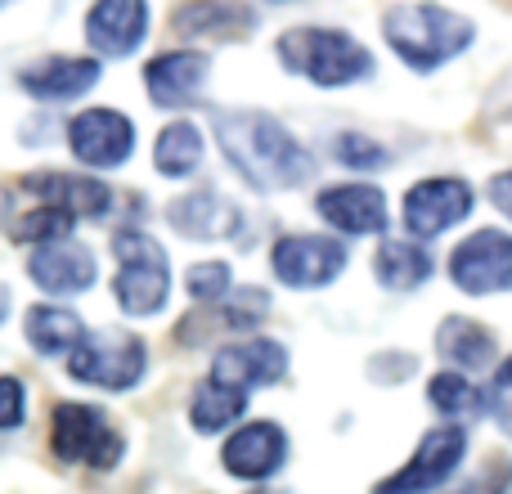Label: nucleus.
Returning a JSON list of instances; mask_svg holds the SVG:
<instances>
[{
	"instance_id": "nucleus-18",
	"label": "nucleus",
	"mask_w": 512,
	"mask_h": 494,
	"mask_svg": "<svg viewBox=\"0 0 512 494\" xmlns=\"http://www.w3.org/2000/svg\"><path fill=\"white\" fill-rule=\"evenodd\" d=\"M104 77V63L99 59H81V54H45V59L27 63L18 72V86L32 99H45V104H63V99H81L99 86Z\"/></svg>"
},
{
	"instance_id": "nucleus-11",
	"label": "nucleus",
	"mask_w": 512,
	"mask_h": 494,
	"mask_svg": "<svg viewBox=\"0 0 512 494\" xmlns=\"http://www.w3.org/2000/svg\"><path fill=\"white\" fill-rule=\"evenodd\" d=\"M450 279L468 297L512 292V234L477 230L450 252Z\"/></svg>"
},
{
	"instance_id": "nucleus-15",
	"label": "nucleus",
	"mask_w": 512,
	"mask_h": 494,
	"mask_svg": "<svg viewBox=\"0 0 512 494\" xmlns=\"http://www.w3.org/2000/svg\"><path fill=\"white\" fill-rule=\"evenodd\" d=\"M27 274H32V283L41 292H50V297H81V292L95 288L99 261H95V252L77 239L45 243V247H32Z\"/></svg>"
},
{
	"instance_id": "nucleus-27",
	"label": "nucleus",
	"mask_w": 512,
	"mask_h": 494,
	"mask_svg": "<svg viewBox=\"0 0 512 494\" xmlns=\"http://www.w3.org/2000/svg\"><path fill=\"white\" fill-rule=\"evenodd\" d=\"M427 405H432L436 414H445V418H477V414H486L490 409V400L481 396V387L468 378V373L445 369V373H436V378L427 382Z\"/></svg>"
},
{
	"instance_id": "nucleus-20",
	"label": "nucleus",
	"mask_w": 512,
	"mask_h": 494,
	"mask_svg": "<svg viewBox=\"0 0 512 494\" xmlns=\"http://www.w3.org/2000/svg\"><path fill=\"white\" fill-rule=\"evenodd\" d=\"M212 59L203 50H167L144 63V90L158 108H180L207 86Z\"/></svg>"
},
{
	"instance_id": "nucleus-17",
	"label": "nucleus",
	"mask_w": 512,
	"mask_h": 494,
	"mask_svg": "<svg viewBox=\"0 0 512 494\" xmlns=\"http://www.w3.org/2000/svg\"><path fill=\"white\" fill-rule=\"evenodd\" d=\"M167 221L180 239L194 243H225L243 234V212L239 203L221 194V189H194V194H180L167 207Z\"/></svg>"
},
{
	"instance_id": "nucleus-8",
	"label": "nucleus",
	"mask_w": 512,
	"mask_h": 494,
	"mask_svg": "<svg viewBox=\"0 0 512 494\" xmlns=\"http://www.w3.org/2000/svg\"><path fill=\"white\" fill-rule=\"evenodd\" d=\"M472 203H477V194H472L468 180H459V176H432V180H418V185L405 194L400 221H405L409 239L427 243V239H441V234H450L454 225L468 221Z\"/></svg>"
},
{
	"instance_id": "nucleus-19",
	"label": "nucleus",
	"mask_w": 512,
	"mask_h": 494,
	"mask_svg": "<svg viewBox=\"0 0 512 494\" xmlns=\"http://www.w3.org/2000/svg\"><path fill=\"white\" fill-rule=\"evenodd\" d=\"M23 189L32 198H41V207H59V212L77 216V221H104L113 212V189H108V180H95V176L36 171V176L23 180Z\"/></svg>"
},
{
	"instance_id": "nucleus-28",
	"label": "nucleus",
	"mask_w": 512,
	"mask_h": 494,
	"mask_svg": "<svg viewBox=\"0 0 512 494\" xmlns=\"http://www.w3.org/2000/svg\"><path fill=\"white\" fill-rule=\"evenodd\" d=\"M265 315H270V292L243 283V288H234L221 306H212V319H216L212 328L216 333H248V328H256Z\"/></svg>"
},
{
	"instance_id": "nucleus-14",
	"label": "nucleus",
	"mask_w": 512,
	"mask_h": 494,
	"mask_svg": "<svg viewBox=\"0 0 512 494\" xmlns=\"http://www.w3.org/2000/svg\"><path fill=\"white\" fill-rule=\"evenodd\" d=\"M221 463L234 481L261 486V481L279 477V468L288 463V432L279 423H243L221 445Z\"/></svg>"
},
{
	"instance_id": "nucleus-30",
	"label": "nucleus",
	"mask_w": 512,
	"mask_h": 494,
	"mask_svg": "<svg viewBox=\"0 0 512 494\" xmlns=\"http://www.w3.org/2000/svg\"><path fill=\"white\" fill-rule=\"evenodd\" d=\"M185 292H189L194 301L221 306V301L234 292V270H230L225 261H198V265H189V274H185Z\"/></svg>"
},
{
	"instance_id": "nucleus-37",
	"label": "nucleus",
	"mask_w": 512,
	"mask_h": 494,
	"mask_svg": "<svg viewBox=\"0 0 512 494\" xmlns=\"http://www.w3.org/2000/svg\"><path fill=\"white\" fill-rule=\"evenodd\" d=\"M279 494H283V490H279Z\"/></svg>"
},
{
	"instance_id": "nucleus-12",
	"label": "nucleus",
	"mask_w": 512,
	"mask_h": 494,
	"mask_svg": "<svg viewBox=\"0 0 512 494\" xmlns=\"http://www.w3.org/2000/svg\"><path fill=\"white\" fill-rule=\"evenodd\" d=\"M283 378H288V346L274 342V337H239V342L221 346L212 369H207V382L234 391L274 387Z\"/></svg>"
},
{
	"instance_id": "nucleus-5",
	"label": "nucleus",
	"mask_w": 512,
	"mask_h": 494,
	"mask_svg": "<svg viewBox=\"0 0 512 494\" xmlns=\"http://www.w3.org/2000/svg\"><path fill=\"white\" fill-rule=\"evenodd\" d=\"M50 450L59 463L90 472H113L126 459V436L108 418V409L86 400H63L50 423Z\"/></svg>"
},
{
	"instance_id": "nucleus-9",
	"label": "nucleus",
	"mask_w": 512,
	"mask_h": 494,
	"mask_svg": "<svg viewBox=\"0 0 512 494\" xmlns=\"http://www.w3.org/2000/svg\"><path fill=\"white\" fill-rule=\"evenodd\" d=\"M463 454H468V432H463L459 423L432 427V432L418 441L414 459H409L400 472H391L387 481H378L373 494H436L454 472H459Z\"/></svg>"
},
{
	"instance_id": "nucleus-32",
	"label": "nucleus",
	"mask_w": 512,
	"mask_h": 494,
	"mask_svg": "<svg viewBox=\"0 0 512 494\" xmlns=\"http://www.w3.org/2000/svg\"><path fill=\"white\" fill-rule=\"evenodd\" d=\"M27 423V387L0 373V432H18Z\"/></svg>"
},
{
	"instance_id": "nucleus-6",
	"label": "nucleus",
	"mask_w": 512,
	"mask_h": 494,
	"mask_svg": "<svg viewBox=\"0 0 512 494\" xmlns=\"http://www.w3.org/2000/svg\"><path fill=\"white\" fill-rule=\"evenodd\" d=\"M144 373H149V346L131 328L86 333V342L68 360V378L99 391H131L144 382Z\"/></svg>"
},
{
	"instance_id": "nucleus-24",
	"label": "nucleus",
	"mask_w": 512,
	"mask_h": 494,
	"mask_svg": "<svg viewBox=\"0 0 512 494\" xmlns=\"http://www.w3.org/2000/svg\"><path fill=\"white\" fill-rule=\"evenodd\" d=\"M373 274H378V283L391 292H414L436 274V261L423 243L387 239L378 247V256H373Z\"/></svg>"
},
{
	"instance_id": "nucleus-36",
	"label": "nucleus",
	"mask_w": 512,
	"mask_h": 494,
	"mask_svg": "<svg viewBox=\"0 0 512 494\" xmlns=\"http://www.w3.org/2000/svg\"><path fill=\"white\" fill-rule=\"evenodd\" d=\"M9 310H14V297H9V288H5V283H0V324H5V319H9Z\"/></svg>"
},
{
	"instance_id": "nucleus-35",
	"label": "nucleus",
	"mask_w": 512,
	"mask_h": 494,
	"mask_svg": "<svg viewBox=\"0 0 512 494\" xmlns=\"http://www.w3.org/2000/svg\"><path fill=\"white\" fill-rule=\"evenodd\" d=\"M490 414H495V423L504 427V436H512V400H490Z\"/></svg>"
},
{
	"instance_id": "nucleus-13",
	"label": "nucleus",
	"mask_w": 512,
	"mask_h": 494,
	"mask_svg": "<svg viewBox=\"0 0 512 494\" xmlns=\"http://www.w3.org/2000/svg\"><path fill=\"white\" fill-rule=\"evenodd\" d=\"M315 207L337 234H346V239H373V234H382L391 221L387 194H382L378 185H369V180L319 189Z\"/></svg>"
},
{
	"instance_id": "nucleus-31",
	"label": "nucleus",
	"mask_w": 512,
	"mask_h": 494,
	"mask_svg": "<svg viewBox=\"0 0 512 494\" xmlns=\"http://www.w3.org/2000/svg\"><path fill=\"white\" fill-rule=\"evenodd\" d=\"M337 162L342 167H351V171H378V167H387L391 162V153L382 149L378 140H369V135H360V131H346V135H337Z\"/></svg>"
},
{
	"instance_id": "nucleus-10",
	"label": "nucleus",
	"mask_w": 512,
	"mask_h": 494,
	"mask_svg": "<svg viewBox=\"0 0 512 494\" xmlns=\"http://www.w3.org/2000/svg\"><path fill=\"white\" fill-rule=\"evenodd\" d=\"M135 122L117 108H81L68 122V149L81 167L90 171H117L135 153Z\"/></svg>"
},
{
	"instance_id": "nucleus-22",
	"label": "nucleus",
	"mask_w": 512,
	"mask_h": 494,
	"mask_svg": "<svg viewBox=\"0 0 512 494\" xmlns=\"http://www.w3.org/2000/svg\"><path fill=\"white\" fill-rule=\"evenodd\" d=\"M436 351H441V360L454 364V373H486L499 355V342L486 324H477V319L450 315V319H441V328H436Z\"/></svg>"
},
{
	"instance_id": "nucleus-1",
	"label": "nucleus",
	"mask_w": 512,
	"mask_h": 494,
	"mask_svg": "<svg viewBox=\"0 0 512 494\" xmlns=\"http://www.w3.org/2000/svg\"><path fill=\"white\" fill-rule=\"evenodd\" d=\"M212 131L225 162L239 171L252 194L297 189L301 180L315 176V153L279 117L261 113V108H221L212 113Z\"/></svg>"
},
{
	"instance_id": "nucleus-16",
	"label": "nucleus",
	"mask_w": 512,
	"mask_h": 494,
	"mask_svg": "<svg viewBox=\"0 0 512 494\" xmlns=\"http://www.w3.org/2000/svg\"><path fill=\"white\" fill-rule=\"evenodd\" d=\"M149 36L144 0H99L86 9V41L99 59H131Z\"/></svg>"
},
{
	"instance_id": "nucleus-34",
	"label": "nucleus",
	"mask_w": 512,
	"mask_h": 494,
	"mask_svg": "<svg viewBox=\"0 0 512 494\" xmlns=\"http://www.w3.org/2000/svg\"><path fill=\"white\" fill-rule=\"evenodd\" d=\"M490 400H512V355L495 369V387H490Z\"/></svg>"
},
{
	"instance_id": "nucleus-7",
	"label": "nucleus",
	"mask_w": 512,
	"mask_h": 494,
	"mask_svg": "<svg viewBox=\"0 0 512 494\" xmlns=\"http://www.w3.org/2000/svg\"><path fill=\"white\" fill-rule=\"evenodd\" d=\"M351 265V252H346L342 239L333 234H283L279 243L270 247V270L283 288H328L333 279H342V270Z\"/></svg>"
},
{
	"instance_id": "nucleus-29",
	"label": "nucleus",
	"mask_w": 512,
	"mask_h": 494,
	"mask_svg": "<svg viewBox=\"0 0 512 494\" xmlns=\"http://www.w3.org/2000/svg\"><path fill=\"white\" fill-rule=\"evenodd\" d=\"M9 230H14L23 243H36V247L68 243L72 230H77V216L59 212V207H36V212H23V221H14Z\"/></svg>"
},
{
	"instance_id": "nucleus-25",
	"label": "nucleus",
	"mask_w": 512,
	"mask_h": 494,
	"mask_svg": "<svg viewBox=\"0 0 512 494\" xmlns=\"http://www.w3.org/2000/svg\"><path fill=\"white\" fill-rule=\"evenodd\" d=\"M153 167L171 180L194 176V171L203 167V131H198L194 122H185V117H180V122H167L158 135V144H153Z\"/></svg>"
},
{
	"instance_id": "nucleus-2",
	"label": "nucleus",
	"mask_w": 512,
	"mask_h": 494,
	"mask_svg": "<svg viewBox=\"0 0 512 494\" xmlns=\"http://www.w3.org/2000/svg\"><path fill=\"white\" fill-rule=\"evenodd\" d=\"M382 32L396 59L414 72H436L477 41V23L445 5H396L382 14Z\"/></svg>"
},
{
	"instance_id": "nucleus-23",
	"label": "nucleus",
	"mask_w": 512,
	"mask_h": 494,
	"mask_svg": "<svg viewBox=\"0 0 512 494\" xmlns=\"http://www.w3.org/2000/svg\"><path fill=\"white\" fill-rule=\"evenodd\" d=\"M256 23H261V9L248 5H185L171 14V27L180 36H212V41H239Z\"/></svg>"
},
{
	"instance_id": "nucleus-4",
	"label": "nucleus",
	"mask_w": 512,
	"mask_h": 494,
	"mask_svg": "<svg viewBox=\"0 0 512 494\" xmlns=\"http://www.w3.org/2000/svg\"><path fill=\"white\" fill-rule=\"evenodd\" d=\"M117 274H113V297L126 319H153L167 310L171 301V261L162 243L144 230H117L113 234Z\"/></svg>"
},
{
	"instance_id": "nucleus-26",
	"label": "nucleus",
	"mask_w": 512,
	"mask_h": 494,
	"mask_svg": "<svg viewBox=\"0 0 512 494\" xmlns=\"http://www.w3.org/2000/svg\"><path fill=\"white\" fill-rule=\"evenodd\" d=\"M248 391H234V387H216V382H203L194 396V405H189V423H194V432L203 436H216V432H230L234 423H243V414H248Z\"/></svg>"
},
{
	"instance_id": "nucleus-3",
	"label": "nucleus",
	"mask_w": 512,
	"mask_h": 494,
	"mask_svg": "<svg viewBox=\"0 0 512 494\" xmlns=\"http://www.w3.org/2000/svg\"><path fill=\"white\" fill-rule=\"evenodd\" d=\"M274 59L292 72V77L315 81L319 90H342L360 86L378 72L369 45H360L342 27H292L274 41Z\"/></svg>"
},
{
	"instance_id": "nucleus-21",
	"label": "nucleus",
	"mask_w": 512,
	"mask_h": 494,
	"mask_svg": "<svg viewBox=\"0 0 512 494\" xmlns=\"http://www.w3.org/2000/svg\"><path fill=\"white\" fill-rule=\"evenodd\" d=\"M23 337H27V346H32L36 355H45V360H72V351L86 342V324H81L77 310L54 306V301H41V306L27 310Z\"/></svg>"
},
{
	"instance_id": "nucleus-33",
	"label": "nucleus",
	"mask_w": 512,
	"mask_h": 494,
	"mask_svg": "<svg viewBox=\"0 0 512 494\" xmlns=\"http://www.w3.org/2000/svg\"><path fill=\"white\" fill-rule=\"evenodd\" d=\"M490 203L512 221V171H499V176L490 180Z\"/></svg>"
}]
</instances>
